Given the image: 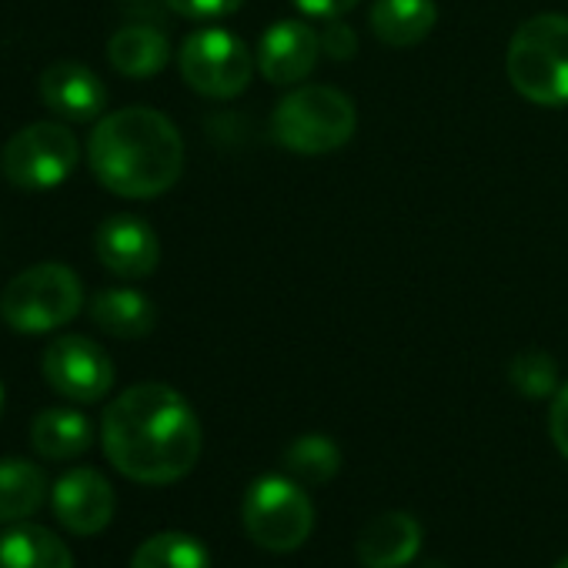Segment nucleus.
Wrapping results in <instances>:
<instances>
[{
    "instance_id": "c85d7f7f",
    "label": "nucleus",
    "mask_w": 568,
    "mask_h": 568,
    "mask_svg": "<svg viewBox=\"0 0 568 568\" xmlns=\"http://www.w3.org/2000/svg\"><path fill=\"white\" fill-rule=\"evenodd\" d=\"M0 412H4V388H0Z\"/></svg>"
},
{
    "instance_id": "4be33fe9",
    "label": "nucleus",
    "mask_w": 568,
    "mask_h": 568,
    "mask_svg": "<svg viewBox=\"0 0 568 568\" xmlns=\"http://www.w3.org/2000/svg\"><path fill=\"white\" fill-rule=\"evenodd\" d=\"M131 568H211L207 548L184 531H161L141 541Z\"/></svg>"
},
{
    "instance_id": "20e7f679",
    "label": "nucleus",
    "mask_w": 568,
    "mask_h": 568,
    "mask_svg": "<svg viewBox=\"0 0 568 568\" xmlns=\"http://www.w3.org/2000/svg\"><path fill=\"white\" fill-rule=\"evenodd\" d=\"M84 305L81 277L58 261L34 264L11 277L0 295V318L21 335H44L68 325Z\"/></svg>"
},
{
    "instance_id": "f3484780",
    "label": "nucleus",
    "mask_w": 568,
    "mask_h": 568,
    "mask_svg": "<svg viewBox=\"0 0 568 568\" xmlns=\"http://www.w3.org/2000/svg\"><path fill=\"white\" fill-rule=\"evenodd\" d=\"M31 445L41 458L68 462L94 445V425L74 408H48L31 425Z\"/></svg>"
},
{
    "instance_id": "a211bd4d",
    "label": "nucleus",
    "mask_w": 568,
    "mask_h": 568,
    "mask_svg": "<svg viewBox=\"0 0 568 568\" xmlns=\"http://www.w3.org/2000/svg\"><path fill=\"white\" fill-rule=\"evenodd\" d=\"M91 322L114 338L134 342V338H144L154 332L158 312L148 302V295H141V292L108 288V292L91 298Z\"/></svg>"
},
{
    "instance_id": "a878e982",
    "label": "nucleus",
    "mask_w": 568,
    "mask_h": 568,
    "mask_svg": "<svg viewBox=\"0 0 568 568\" xmlns=\"http://www.w3.org/2000/svg\"><path fill=\"white\" fill-rule=\"evenodd\" d=\"M322 51L335 61H348L355 51H358V38L345 28V24H332L325 34H322Z\"/></svg>"
},
{
    "instance_id": "cd10ccee",
    "label": "nucleus",
    "mask_w": 568,
    "mask_h": 568,
    "mask_svg": "<svg viewBox=\"0 0 568 568\" xmlns=\"http://www.w3.org/2000/svg\"><path fill=\"white\" fill-rule=\"evenodd\" d=\"M555 568H568V555H565V558H561V561H558Z\"/></svg>"
},
{
    "instance_id": "6e6552de",
    "label": "nucleus",
    "mask_w": 568,
    "mask_h": 568,
    "mask_svg": "<svg viewBox=\"0 0 568 568\" xmlns=\"http://www.w3.org/2000/svg\"><path fill=\"white\" fill-rule=\"evenodd\" d=\"M178 64L187 88L214 101L237 98L251 84L254 71L244 41L221 28H201L191 38H184Z\"/></svg>"
},
{
    "instance_id": "f03ea898",
    "label": "nucleus",
    "mask_w": 568,
    "mask_h": 568,
    "mask_svg": "<svg viewBox=\"0 0 568 568\" xmlns=\"http://www.w3.org/2000/svg\"><path fill=\"white\" fill-rule=\"evenodd\" d=\"M88 164L108 191L148 201L178 184L184 171V141L161 111L124 108L98 121L88 141Z\"/></svg>"
},
{
    "instance_id": "f8f14e48",
    "label": "nucleus",
    "mask_w": 568,
    "mask_h": 568,
    "mask_svg": "<svg viewBox=\"0 0 568 568\" xmlns=\"http://www.w3.org/2000/svg\"><path fill=\"white\" fill-rule=\"evenodd\" d=\"M322 54V38L302 21H277L264 31L257 48V68L271 84L305 81Z\"/></svg>"
},
{
    "instance_id": "b1692460",
    "label": "nucleus",
    "mask_w": 568,
    "mask_h": 568,
    "mask_svg": "<svg viewBox=\"0 0 568 568\" xmlns=\"http://www.w3.org/2000/svg\"><path fill=\"white\" fill-rule=\"evenodd\" d=\"M168 8L178 11L181 18L207 21V18H224L241 8V0H168Z\"/></svg>"
},
{
    "instance_id": "1a4fd4ad",
    "label": "nucleus",
    "mask_w": 568,
    "mask_h": 568,
    "mask_svg": "<svg viewBox=\"0 0 568 568\" xmlns=\"http://www.w3.org/2000/svg\"><path fill=\"white\" fill-rule=\"evenodd\" d=\"M41 372L58 395L78 405H94L114 388V362L98 342L84 335H64L51 342Z\"/></svg>"
},
{
    "instance_id": "dca6fc26",
    "label": "nucleus",
    "mask_w": 568,
    "mask_h": 568,
    "mask_svg": "<svg viewBox=\"0 0 568 568\" xmlns=\"http://www.w3.org/2000/svg\"><path fill=\"white\" fill-rule=\"evenodd\" d=\"M108 61L124 78H154L171 61L168 38L151 24H131L121 28L108 44Z\"/></svg>"
},
{
    "instance_id": "7ed1b4c3",
    "label": "nucleus",
    "mask_w": 568,
    "mask_h": 568,
    "mask_svg": "<svg viewBox=\"0 0 568 568\" xmlns=\"http://www.w3.org/2000/svg\"><path fill=\"white\" fill-rule=\"evenodd\" d=\"M511 88L541 108L568 104V18L538 14L525 21L508 44Z\"/></svg>"
},
{
    "instance_id": "bb28decb",
    "label": "nucleus",
    "mask_w": 568,
    "mask_h": 568,
    "mask_svg": "<svg viewBox=\"0 0 568 568\" xmlns=\"http://www.w3.org/2000/svg\"><path fill=\"white\" fill-rule=\"evenodd\" d=\"M298 11L308 14V18H325V21H335L342 14H348L355 4H362V0H295Z\"/></svg>"
},
{
    "instance_id": "aec40b11",
    "label": "nucleus",
    "mask_w": 568,
    "mask_h": 568,
    "mask_svg": "<svg viewBox=\"0 0 568 568\" xmlns=\"http://www.w3.org/2000/svg\"><path fill=\"white\" fill-rule=\"evenodd\" d=\"M48 498V478L34 462L4 458L0 462V525L31 518Z\"/></svg>"
},
{
    "instance_id": "4468645a",
    "label": "nucleus",
    "mask_w": 568,
    "mask_h": 568,
    "mask_svg": "<svg viewBox=\"0 0 568 568\" xmlns=\"http://www.w3.org/2000/svg\"><path fill=\"white\" fill-rule=\"evenodd\" d=\"M422 525L408 511H382L375 515L355 541L358 561L365 568H405L422 548Z\"/></svg>"
},
{
    "instance_id": "423d86ee",
    "label": "nucleus",
    "mask_w": 568,
    "mask_h": 568,
    "mask_svg": "<svg viewBox=\"0 0 568 568\" xmlns=\"http://www.w3.org/2000/svg\"><path fill=\"white\" fill-rule=\"evenodd\" d=\"M241 521L257 548L295 551L308 541L315 528V505L305 495L302 481L284 475H264L247 488L241 501Z\"/></svg>"
},
{
    "instance_id": "393cba45",
    "label": "nucleus",
    "mask_w": 568,
    "mask_h": 568,
    "mask_svg": "<svg viewBox=\"0 0 568 568\" xmlns=\"http://www.w3.org/2000/svg\"><path fill=\"white\" fill-rule=\"evenodd\" d=\"M548 432L555 448L568 458V382L555 392L551 398V412H548Z\"/></svg>"
},
{
    "instance_id": "c756f323",
    "label": "nucleus",
    "mask_w": 568,
    "mask_h": 568,
    "mask_svg": "<svg viewBox=\"0 0 568 568\" xmlns=\"http://www.w3.org/2000/svg\"><path fill=\"white\" fill-rule=\"evenodd\" d=\"M128 4H141V0H128Z\"/></svg>"
},
{
    "instance_id": "6ab92c4d",
    "label": "nucleus",
    "mask_w": 568,
    "mask_h": 568,
    "mask_svg": "<svg viewBox=\"0 0 568 568\" xmlns=\"http://www.w3.org/2000/svg\"><path fill=\"white\" fill-rule=\"evenodd\" d=\"M438 21L435 0H375L372 31L388 48L422 44Z\"/></svg>"
},
{
    "instance_id": "5701e85b",
    "label": "nucleus",
    "mask_w": 568,
    "mask_h": 568,
    "mask_svg": "<svg viewBox=\"0 0 568 568\" xmlns=\"http://www.w3.org/2000/svg\"><path fill=\"white\" fill-rule=\"evenodd\" d=\"M508 382L525 398H545L558 392V365L548 352H521L508 365Z\"/></svg>"
},
{
    "instance_id": "f257e3e1",
    "label": "nucleus",
    "mask_w": 568,
    "mask_h": 568,
    "mask_svg": "<svg viewBox=\"0 0 568 568\" xmlns=\"http://www.w3.org/2000/svg\"><path fill=\"white\" fill-rule=\"evenodd\" d=\"M108 462L131 481H181L201 458V422L187 398L161 382L121 392L101 418Z\"/></svg>"
},
{
    "instance_id": "9d476101",
    "label": "nucleus",
    "mask_w": 568,
    "mask_h": 568,
    "mask_svg": "<svg viewBox=\"0 0 568 568\" xmlns=\"http://www.w3.org/2000/svg\"><path fill=\"white\" fill-rule=\"evenodd\" d=\"M98 261L121 277H148L161 261L158 234L138 214H111L94 234Z\"/></svg>"
},
{
    "instance_id": "ddd939ff",
    "label": "nucleus",
    "mask_w": 568,
    "mask_h": 568,
    "mask_svg": "<svg viewBox=\"0 0 568 568\" xmlns=\"http://www.w3.org/2000/svg\"><path fill=\"white\" fill-rule=\"evenodd\" d=\"M41 101L58 118L88 124V121L101 118V111L108 104V91L91 68H84L78 61H58L41 74Z\"/></svg>"
},
{
    "instance_id": "2eb2a0df",
    "label": "nucleus",
    "mask_w": 568,
    "mask_h": 568,
    "mask_svg": "<svg viewBox=\"0 0 568 568\" xmlns=\"http://www.w3.org/2000/svg\"><path fill=\"white\" fill-rule=\"evenodd\" d=\"M0 568H74V555L51 528L18 521L0 535Z\"/></svg>"
},
{
    "instance_id": "0eeeda50",
    "label": "nucleus",
    "mask_w": 568,
    "mask_h": 568,
    "mask_svg": "<svg viewBox=\"0 0 568 568\" xmlns=\"http://www.w3.org/2000/svg\"><path fill=\"white\" fill-rule=\"evenodd\" d=\"M81 148L71 128L38 121L18 131L0 154V171L18 191H51L64 184L78 168Z\"/></svg>"
},
{
    "instance_id": "39448f33",
    "label": "nucleus",
    "mask_w": 568,
    "mask_h": 568,
    "mask_svg": "<svg viewBox=\"0 0 568 568\" xmlns=\"http://www.w3.org/2000/svg\"><path fill=\"white\" fill-rule=\"evenodd\" d=\"M355 124L358 114L352 98L325 84H308L292 91L274 108V121H271L277 144L298 154L338 151L342 144L352 141Z\"/></svg>"
},
{
    "instance_id": "9b49d317",
    "label": "nucleus",
    "mask_w": 568,
    "mask_h": 568,
    "mask_svg": "<svg viewBox=\"0 0 568 568\" xmlns=\"http://www.w3.org/2000/svg\"><path fill=\"white\" fill-rule=\"evenodd\" d=\"M54 515L74 535H98L114 518V488L94 468H74L54 485Z\"/></svg>"
},
{
    "instance_id": "412c9836",
    "label": "nucleus",
    "mask_w": 568,
    "mask_h": 568,
    "mask_svg": "<svg viewBox=\"0 0 568 568\" xmlns=\"http://www.w3.org/2000/svg\"><path fill=\"white\" fill-rule=\"evenodd\" d=\"M284 471L302 485H328L342 471V452L328 435H305L284 452Z\"/></svg>"
}]
</instances>
